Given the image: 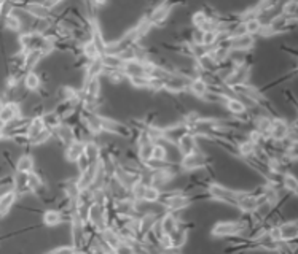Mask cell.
<instances>
[{
  "label": "cell",
  "mask_w": 298,
  "mask_h": 254,
  "mask_svg": "<svg viewBox=\"0 0 298 254\" xmlns=\"http://www.w3.org/2000/svg\"><path fill=\"white\" fill-rule=\"evenodd\" d=\"M246 192L247 190L231 189V188H226L215 181H207V185H206V194H207L209 200L222 202V203L231 205V206H238L239 200L246 195Z\"/></svg>",
  "instance_id": "cell-1"
},
{
  "label": "cell",
  "mask_w": 298,
  "mask_h": 254,
  "mask_svg": "<svg viewBox=\"0 0 298 254\" xmlns=\"http://www.w3.org/2000/svg\"><path fill=\"white\" fill-rule=\"evenodd\" d=\"M110 214H108V206L100 205V203H91L86 210V224H88L94 232L100 234L104 229L108 227L110 222Z\"/></svg>",
  "instance_id": "cell-2"
},
{
  "label": "cell",
  "mask_w": 298,
  "mask_h": 254,
  "mask_svg": "<svg viewBox=\"0 0 298 254\" xmlns=\"http://www.w3.org/2000/svg\"><path fill=\"white\" fill-rule=\"evenodd\" d=\"M210 162H212V157H210L204 151H195L192 154L182 156L179 162V169L182 173H193L198 170H204L210 167Z\"/></svg>",
  "instance_id": "cell-3"
},
{
  "label": "cell",
  "mask_w": 298,
  "mask_h": 254,
  "mask_svg": "<svg viewBox=\"0 0 298 254\" xmlns=\"http://www.w3.org/2000/svg\"><path fill=\"white\" fill-rule=\"evenodd\" d=\"M246 234V229L241 222L236 221H218L210 229V235L214 238H228V237H241Z\"/></svg>",
  "instance_id": "cell-4"
},
{
  "label": "cell",
  "mask_w": 298,
  "mask_h": 254,
  "mask_svg": "<svg viewBox=\"0 0 298 254\" xmlns=\"http://www.w3.org/2000/svg\"><path fill=\"white\" fill-rule=\"evenodd\" d=\"M180 3H169V2H161L156 3L153 10L148 13V21H150L152 27H164L171 19L172 10L176 6H179Z\"/></svg>",
  "instance_id": "cell-5"
},
{
  "label": "cell",
  "mask_w": 298,
  "mask_h": 254,
  "mask_svg": "<svg viewBox=\"0 0 298 254\" xmlns=\"http://www.w3.org/2000/svg\"><path fill=\"white\" fill-rule=\"evenodd\" d=\"M112 211L115 216L129 218V216H139V202L132 200L131 197L121 198V200H112Z\"/></svg>",
  "instance_id": "cell-6"
},
{
  "label": "cell",
  "mask_w": 298,
  "mask_h": 254,
  "mask_svg": "<svg viewBox=\"0 0 298 254\" xmlns=\"http://www.w3.org/2000/svg\"><path fill=\"white\" fill-rule=\"evenodd\" d=\"M297 24H298V18H287V16H282L281 13L274 18L270 24V32L273 37L281 35V34H287V32H292L297 29Z\"/></svg>",
  "instance_id": "cell-7"
},
{
  "label": "cell",
  "mask_w": 298,
  "mask_h": 254,
  "mask_svg": "<svg viewBox=\"0 0 298 254\" xmlns=\"http://www.w3.org/2000/svg\"><path fill=\"white\" fill-rule=\"evenodd\" d=\"M250 75H252V67L247 65V64H241V65L234 67L233 73L226 78L225 86L231 89V87H236L241 84H247L250 79Z\"/></svg>",
  "instance_id": "cell-8"
},
{
  "label": "cell",
  "mask_w": 298,
  "mask_h": 254,
  "mask_svg": "<svg viewBox=\"0 0 298 254\" xmlns=\"http://www.w3.org/2000/svg\"><path fill=\"white\" fill-rule=\"evenodd\" d=\"M289 130H290V123L287 121L286 118H282V116L273 118L271 129H270V140L282 143V141L287 138Z\"/></svg>",
  "instance_id": "cell-9"
},
{
  "label": "cell",
  "mask_w": 298,
  "mask_h": 254,
  "mask_svg": "<svg viewBox=\"0 0 298 254\" xmlns=\"http://www.w3.org/2000/svg\"><path fill=\"white\" fill-rule=\"evenodd\" d=\"M98 170H99V162H94L91 164L88 169L80 172V175L75 178V183H77V188L78 190H88L91 189L94 180H96V175H98Z\"/></svg>",
  "instance_id": "cell-10"
},
{
  "label": "cell",
  "mask_w": 298,
  "mask_h": 254,
  "mask_svg": "<svg viewBox=\"0 0 298 254\" xmlns=\"http://www.w3.org/2000/svg\"><path fill=\"white\" fill-rule=\"evenodd\" d=\"M188 84H190V78L174 73V75H171L169 79H166V83H164V91L177 95L182 92H188Z\"/></svg>",
  "instance_id": "cell-11"
},
{
  "label": "cell",
  "mask_w": 298,
  "mask_h": 254,
  "mask_svg": "<svg viewBox=\"0 0 298 254\" xmlns=\"http://www.w3.org/2000/svg\"><path fill=\"white\" fill-rule=\"evenodd\" d=\"M160 214L155 211H142L139 214V234L140 238H144L152 232L153 227L158 224Z\"/></svg>",
  "instance_id": "cell-12"
},
{
  "label": "cell",
  "mask_w": 298,
  "mask_h": 254,
  "mask_svg": "<svg viewBox=\"0 0 298 254\" xmlns=\"http://www.w3.org/2000/svg\"><path fill=\"white\" fill-rule=\"evenodd\" d=\"M22 110H21V105L16 102H6L5 105L0 110V126L3 124H10L13 121H16V119L22 118Z\"/></svg>",
  "instance_id": "cell-13"
},
{
  "label": "cell",
  "mask_w": 298,
  "mask_h": 254,
  "mask_svg": "<svg viewBox=\"0 0 298 254\" xmlns=\"http://www.w3.org/2000/svg\"><path fill=\"white\" fill-rule=\"evenodd\" d=\"M179 226H180V219L177 216V213L166 211L164 214H161L160 219H158V229L163 235H172L177 230Z\"/></svg>",
  "instance_id": "cell-14"
},
{
  "label": "cell",
  "mask_w": 298,
  "mask_h": 254,
  "mask_svg": "<svg viewBox=\"0 0 298 254\" xmlns=\"http://www.w3.org/2000/svg\"><path fill=\"white\" fill-rule=\"evenodd\" d=\"M188 132V127L182 123H174L169 126H164V143H171V145H177L179 138L182 137L184 133Z\"/></svg>",
  "instance_id": "cell-15"
},
{
  "label": "cell",
  "mask_w": 298,
  "mask_h": 254,
  "mask_svg": "<svg viewBox=\"0 0 298 254\" xmlns=\"http://www.w3.org/2000/svg\"><path fill=\"white\" fill-rule=\"evenodd\" d=\"M98 237H99V240L107 246V248L115 250V251H121V250H123L120 235H118V232H116V230H115L113 227L108 226V227L104 229L100 234H98Z\"/></svg>",
  "instance_id": "cell-16"
},
{
  "label": "cell",
  "mask_w": 298,
  "mask_h": 254,
  "mask_svg": "<svg viewBox=\"0 0 298 254\" xmlns=\"http://www.w3.org/2000/svg\"><path fill=\"white\" fill-rule=\"evenodd\" d=\"M279 240L281 242H295L298 238V222L297 221H282L278 226Z\"/></svg>",
  "instance_id": "cell-17"
},
{
  "label": "cell",
  "mask_w": 298,
  "mask_h": 254,
  "mask_svg": "<svg viewBox=\"0 0 298 254\" xmlns=\"http://www.w3.org/2000/svg\"><path fill=\"white\" fill-rule=\"evenodd\" d=\"M255 46V37L242 35L236 38H230V51L231 53H250Z\"/></svg>",
  "instance_id": "cell-18"
},
{
  "label": "cell",
  "mask_w": 298,
  "mask_h": 254,
  "mask_svg": "<svg viewBox=\"0 0 298 254\" xmlns=\"http://www.w3.org/2000/svg\"><path fill=\"white\" fill-rule=\"evenodd\" d=\"M176 146H177L179 153L182 154V156L192 154V153H195V151H198V149H199L198 138H196L195 135L190 133V132L184 133L182 137L179 138V141H177V145H176Z\"/></svg>",
  "instance_id": "cell-19"
},
{
  "label": "cell",
  "mask_w": 298,
  "mask_h": 254,
  "mask_svg": "<svg viewBox=\"0 0 298 254\" xmlns=\"http://www.w3.org/2000/svg\"><path fill=\"white\" fill-rule=\"evenodd\" d=\"M53 138L58 140L59 145H62V146L66 148L69 143H72L75 140L72 126H69L67 123H62L56 130H53Z\"/></svg>",
  "instance_id": "cell-20"
},
{
  "label": "cell",
  "mask_w": 298,
  "mask_h": 254,
  "mask_svg": "<svg viewBox=\"0 0 298 254\" xmlns=\"http://www.w3.org/2000/svg\"><path fill=\"white\" fill-rule=\"evenodd\" d=\"M16 200H18V195L13 189H6L0 194V219H3L6 214L10 213Z\"/></svg>",
  "instance_id": "cell-21"
},
{
  "label": "cell",
  "mask_w": 298,
  "mask_h": 254,
  "mask_svg": "<svg viewBox=\"0 0 298 254\" xmlns=\"http://www.w3.org/2000/svg\"><path fill=\"white\" fill-rule=\"evenodd\" d=\"M83 151H85V141L74 140L64 148V159L69 164H75L83 156Z\"/></svg>",
  "instance_id": "cell-22"
},
{
  "label": "cell",
  "mask_w": 298,
  "mask_h": 254,
  "mask_svg": "<svg viewBox=\"0 0 298 254\" xmlns=\"http://www.w3.org/2000/svg\"><path fill=\"white\" fill-rule=\"evenodd\" d=\"M123 73L126 78L132 76H142L147 75V62L145 61H132V62H124L123 64ZM148 76V75H147Z\"/></svg>",
  "instance_id": "cell-23"
},
{
  "label": "cell",
  "mask_w": 298,
  "mask_h": 254,
  "mask_svg": "<svg viewBox=\"0 0 298 254\" xmlns=\"http://www.w3.org/2000/svg\"><path fill=\"white\" fill-rule=\"evenodd\" d=\"M14 172L21 173V175H29L35 170V161H34V156L32 154H21L18 157V161L14 162Z\"/></svg>",
  "instance_id": "cell-24"
},
{
  "label": "cell",
  "mask_w": 298,
  "mask_h": 254,
  "mask_svg": "<svg viewBox=\"0 0 298 254\" xmlns=\"http://www.w3.org/2000/svg\"><path fill=\"white\" fill-rule=\"evenodd\" d=\"M188 230H190V229H188V226L180 221V226L177 227L176 232L172 235H169L171 237V243H172V250L179 251L180 248H184L187 240H188Z\"/></svg>",
  "instance_id": "cell-25"
},
{
  "label": "cell",
  "mask_w": 298,
  "mask_h": 254,
  "mask_svg": "<svg viewBox=\"0 0 298 254\" xmlns=\"http://www.w3.org/2000/svg\"><path fill=\"white\" fill-rule=\"evenodd\" d=\"M64 221H66V216H64V214H62L59 210L50 208V210L43 211V214H42V222H43V226L48 227V229L58 227V226H61Z\"/></svg>",
  "instance_id": "cell-26"
},
{
  "label": "cell",
  "mask_w": 298,
  "mask_h": 254,
  "mask_svg": "<svg viewBox=\"0 0 298 254\" xmlns=\"http://www.w3.org/2000/svg\"><path fill=\"white\" fill-rule=\"evenodd\" d=\"M22 11H26L29 16H32L34 19H38V21L50 19V16H51L50 11L46 10L40 2H26V6Z\"/></svg>",
  "instance_id": "cell-27"
},
{
  "label": "cell",
  "mask_w": 298,
  "mask_h": 254,
  "mask_svg": "<svg viewBox=\"0 0 298 254\" xmlns=\"http://www.w3.org/2000/svg\"><path fill=\"white\" fill-rule=\"evenodd\" d=\"M271 121L273 119L270 116H266L263 113L257 115L254 118V123H252V129H255L258 133L262 135L265 138H270V129H271Z\"/></svg>",
  "instance_id": "cell-28"
},
{
  "label": "cell",
  "mask_w": 298,
  "mask_h": 254,
  "mask_svg": "<svg viewBox=\"0 0 298 254\" xmlns=\"http://www.w3.org/2000/svg\"><path fill=\"white\" fill-rule=\"evenodd\" d=\"M207 91H209V87H207L206 81L201 76H195V78L190 79V84H188V92H190L193 97L202 100V97L207 94Z\"/></svg>",
  "instance_id": "cell-29"
},
{
  "label": "cell",
  "mask_w": 298,
  "mask_h": 254,
  "mask_svg": "<svg viewBox=\"0 0 298 254\" xmlns=\"http://www.w3.org/2000/svg\"><path fill=\"white\" fill-rule=\"evenodd\" d=\"M104 71H105V68H104V64H102V61H100V58L90 61L88 65H86V68H85V78L83 79L100 78L104 75Z\"/></svg>",
  "instance_id": "cell-30"
},
{
  "label": "cell",
  "mask_w": 298,
  "mask_h": 254,
  "mask_svg": "<svg viewBox=\"0 0 298 254\" xmlns=\"http://www.w3.org/2000/svg\"><path fill=\"white\" fill-rule=\"evenodd\" d=\"M281 188L290 195H297L298 192V180L292 172H286L281 175Z\"/></svg>",
  "instance_id": "cell-31"
},
{
  "label": "cell",
  "mask_w": 298,
  "mask_h": 254,
  "mask_svg": "<svg viewBox=\"0 0 298 254\" xmlns=\"http://www.w3.org/2000/svg\"><path fill=\"white\" fill-rule=\"evenodd\" d=\"M228 113L231 115V118H236V116H241V115H244L246 111H247V108H246V105L242 103L236 95H231V97L226 100V103H225V107H223Z\"/></svg>",
  "instance_id": "cell-32"
},
{
  "label": "cell",
  "mask_w": 298,
  "mask_h": 254,
  "mask_svg": "<svg viewBox=\"0 0 298 254\" xmlns=\"http://www.w3.org/2000/svg\"><path fill=\"white\" fill-rule=\"evenodd\" d=\"M45 129H46V127H45V123H43L42 116L30 118L29 119V126H27V132H26L27 140H32L34 137H37L38 133H42Z\"/></svg>",
  "instance_id": "cell-33"
},
{
  "label": "cell",
  "mask_w": 298,
  "mask_h": 254,
  "mask_svg": "<svg viewBox=\"0 0 298 254\" xmlns=\"http://www.w3.org/2000/svg\"><path fill=\"white\" fill-rule=\"evenodd\" d=\"M22 86H24V89L29 91V92H37L40 89V76H38L37 71H26L24 78H22Z\"/></svg>",
  "instance_id": "cell-34"
},
{
  "label": "cell",
  "mask_w": 298,
  "mask_h": 254,
  "mask_svg": "<svg viewBox=\"0 0 298 254\" xmlns=\"http://www.w3.org/2000/svg\"><path fill=\"white\" fill-rule=\"evenodd\" d=\"M83 154L86 156V159L94 164V162H99V156H100V145L96 140H90V141H85V151Z\"/></svg>",
  "instance_id": "cell-35"
},
{
  "label": "cell",
  "mask_w": 298,
  "mask_h": 254,
  "mask_svg": "<svg viewBox=\"0 0 298 254\" xmlns=\"http://www.w3.org/2000/svg\"><path fill=\"white\" fill-rule=\"evenodd\" d=\"M42 119H43V123H45V127H46V129H50L51 132L56 130L58 127L62 123H64V121H62V118L54 110H46L45 113H43V116H42Z\"/></svg>",
  "instance_id": "cell-36"
},
{
  "label": "cell",
  "mask_w": 298,
  "mask_h": 254,
  "mask_svg": "<svg viewBox=\"0 0 298 254\" xmlns=\"http://www.w3.org/2000/svg\"><path fill=\"white\" fill-rule=\"evenodd\" d=\"M3 24V27L10 32H14V34H22V24L19 21V18L14 13H10L8 16H5V18L0 19Z\"/></svg>",
  "instance_id": "cell-37"
},
{
  "label": "cell",
  "mask_w": 298,
  "mask_h": 254,
  "mask_svg": "<svg viewBox=\"0 0 298 254\" xmlns=\"http://www.w3.org/2000/svg\"><path fill=\"white\" fill-rule=\"evenodd\" d=\"M43 61V56L38 51H29L24 53V70L26 71H35L38 64Z\"/></svg>",
  "instance_id": "cell-38"
},
{
  "label": "cell",
  "mask_w": 298,
  "mask_h": 254,
  "mask_svg": "<svg viewBox=\"0 0 298 254\" xmlns=\"http://www.w3.org/2000/svg\"><path fill=\"white\" fill-rule=\"evenodd\" d=\"M160 197H161V189L155 188L152 185H145L140 202L142 203H156V202H160Z\"/></svg>",
  "instance_id": "cell-39"
},
{
  "label": "cell",
  "mask_w": 298,
  "mask_h": 254,
  "mask_svg": "<svg viewBox=\"0 0 298 254\" xmlns=\"http://www.w3.org/2000/svg\"><path fill=\"white\" fill-rule=\"evenodd\" d=\"M100 61L104 64L105 70H121L123 61L116 54H100Z\"/></svg>",
  "instance_id": "cell-40"
},
{
  "label": "cell",
  "mask_w": 298,
  "mask_h": 254,
  "mask_svg": "<svg viewBox=\"0 0 298 254\" xmlns=\"http://www.w3.org/2000/svg\"><path fill=\"white\" fill-rule=\"evenodd\" d=\"M80 51H82L83 58L88 59V61H94V59H99V58H100V51L98 50V46L93 43V40H88V42H85V43L80 46Z\"/></svg>",
  "instance_id": "cell-41"
},
{
  "label": "cell",
  "mask_w": 298,
  "mask_h": 254,
  "mask_svg": "<svg viewBox=\"0 0 298 254\" xmlns=\"http://www.w3.org/2000/svg\"><path fill=\"white\" fill-rule=\"evenodd\" d=\"M147 132V137L150 140V143H164V127L155 124V126H150L145 129Z\"/></svg>",
  "instance_id": "cell-42"
},
{
  "label": "cell",
  "mask_w": 298,
  "mask_h": 254,
  "mask_svg": "<svg viewBox=\"0 0 298 254\" xmlns=\"http://www.w3.org/2000/svg\"><path fill=\"white\" fill-rule=\"evenodd\" d=\"M152 149H153V143H144V145L136 146L137 161L142 165H145L152 159Z\"/></svg>",
  "instance_id": "cell-43"
},
{
  "label": "cell",
  "mask_w": 298,
  "mask_h": 254,
  "mask_svg": "<svg viewBox=\"0 0 298 254\" xmlns=\"http://www.w3.org/2000/svg\"><path fill=\"white\" fill-rule=\"evenodd\" d=\"M152 159L156 162H168V148L164 143H155L152 149Z\"/></svg>",
  "instance_id": "cell-44"
},
{
  "label": "cell",
  "mask_w": 298,
  "mask_h": 254,
  "mask_svg": "<svg viewBox=\"0 0 298 254\" xmlns=\"http://www.w3.org/2000/svg\"><path fill=\"white\" fill-rule=\"evenodd\" d=\"M282 16H287V18H297L298 16V2L297 0H287L286 3L281 5V11Z\"/></svg>",
  "instance_id": "cell-45"
},
{
  "label": "cell",
  "mask_w": 298,
  "mask_h": 254,
  "mask_svg": "<svg viewBox=\"0 0 298 254\" xmlns=\"http://www.w3.org/2000/svg\"><path fill=\"white\" fill-rule=\"evenodd\" d=\"M129 84L134 87V89H147L148 91V84H150V76L142 75V76H132L128 78Z\"/></svg>",
  "instance_id": "cell-46"
},
{
  "label": "cell",
  "mask_w": 298,
  "mask_h": 254,
  "mask_svg": "<svg viewBox=\"0 0 298 254\" xmlns=\"http://www.w3.org/2000/svg\"><path fill=\"white\" fill-rule=\"evenodd\" d=\"M104 75L107 76V79L110 81L112 84H121L126 81V76H124L123 70H105Z\"/></svg>",
  "instance_id": "cell-47"
},
{
  "label": "cell",
  "mask_w": 298,
  "mask_h": 254,
  "mask_svg": "<svg viewBox=\"0 0 298 254\" xmlns=\"http://www.w3.org/2000/svg\"><path fill=\"white\" fill-rule=\"evenodd\" d=\"M192 26H193V29L195 30H202V27L206 26V22H207V18H206V14L202 13L201 10H198V11H195L193 14H192Z\"/></svg>",
  "instance_id": "cell-48"
},
{
  "label": "cell",
  "mask_w": 298,
  "mask_h": 254,
  "mask_svg": "<svg viewBox=\"0 0 298 254\" xmlns=\"http://www.w3.org/2000/svg\"><path fill=\"white\" fill-rule=\"evenodd\" d=\"M53 140V132L50 129H45L42 133H38L37 137H34L32 140H29V146H40L43 143Z\"/></svg>",
  "instance_id": "cell-49"
},
{
  "label": "cell",
  "mask_w": 298,
  "mask_h": 254,
  "mask_svg": "<svg viewBox=\"0 0 298 254\" xmlns=\"http://www.w3.org/2000/svg\"><path fill=\"white\" fill-rule=\"evenodd\" d=\"M244 26H246V32H247V35H252V37H255V35H258V32L262 30V22L258 21L257 18H250V19H246L244 21Z\"/></svg>",
  "instance_id": "cell-50"
},
{
  "label": "cell",
  "mask_w": 298,
  "mask_h": 254,
  "mask_svg": "<svg viewBox=\"0 0 298 254\" xmlns=\"http://www.w3.org/2000/svg\"><path fill=\"white\" fill-rule=\"evenodd\" d=\"M164 83L163 79H158V78H150V84H148V91H152L155 94L158 92H163L164 91Z\"/></svg>",
  "instance_id": "cell-51"
},
{
  "label": "cell",
  "mask_w": 298,
  "mask_h": 254,
  "mask_svg": "<svg viewBox=\"0 0 298 254\" xmlns=\"http://www.w3.org/2000/svg\"><path fill=\"white\" fill-rule=\"evenodd\" d=\"M74 253H75V248L72 245H64V246H58V248L54 250H50L45 254H74Z\"/></svg>",
  "instance_id": "cell-52"
},
{
  "label": "cell",
  "mask_w": 298,
  "mask_h": 254,
  "mask_svg": "<svg viewBox=\"0 0 298 254\" xmlns=\"http://www.w3.org/2000/svg\"><path fill=\"white\" fill-rule=\"evenodd\" d=\"M75 165H77V169H78V172H83V170H86L88 169V167L91 165V162L88 161V159H86V156L83 154L80 159H78V161L75 162Z\"/></svg>",
  "instance_id": "cell-53"
},
{
  "label": "cell",
  "mask_w": 298,
  "mask_h": 254,
  "mask_svg": "<svg viewBox=\"0 0 298 254\" xmlns=\"http://www.w3.org/2000/svg\"><path fill=\"white\" fill-rule=\"evenodd\" d=\"M3 105H5V102H3L2 99H0V110H2V107H3Z\"/></svg>",
  "instance_id": "cell-54"
}]
</instances>
